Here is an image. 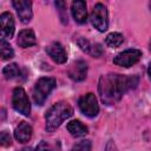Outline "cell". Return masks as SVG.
Here are the masks:
<instances>
[{"mask_svg":"<svg viewBox=\"0 0 151 151\" xmlns=\"http://www.w3.org/2000/svg\"><path fill=\"white\" fill-rule=\"evenodd\" d=\"M73 114L72 106L66 101H59L54 104L50 110L46 112L45 119H46V130L48 132H53L55 129H58L64 120L70 118Z\"/></svg>","mask_w":151,"mask_h":151,"instance_id":"2","label":"cell"},{"mask_svg":"<svg viewBox=\"0 0 151 151\" xmlns=\"http://www.w3.org/2000/svg\"><path fill=\"white\" fill-rule=\"evenodd\" d=\"M106 151H117L116 145H114V143H113L112 140H110V142L107 143V145H106Z\"/></svg>","mask_w":151,"mask_h":151,"instance_id":"24","label":"cell"},{"mask_svg":"<svg viewBox=\"0 0 151 151\" xmlns=\"http://www.w3.org/2000/svg\"><path fill=\"white\" fill-rule=\"evenodd\" d=\"M90 19H91V22H92L93 27L97 28L98 31L104 32V31L107 29V27H109L107 9L103 4L98 2V4L94 5V7L91 12Z\"/></svg>","mask_w":151,"mask_h":151,"instance_id":"5","label":"cell"},{"mask_svg":"<svg viewBox=\"0 0 151 151\" xmlns=\"http://www.w3.org/2000/svg\"><path fill=\"white\" fill-rule=\"evenodd\" d=\"M0 52H1V58L2 60H9L14 57V51L11 47V45L4 39L1 38L0 40Z\"/></svg>","mask_w":151,"mask_h":151,"instance_id":"19","label":"cell"},{"mask_svg":"<svg viewBox=\"0 0 151 151\" xmlns=\"http://www.w3.org/2000/svg\"><path fill=\"white\" fill-rule=\"evenodd\" d=\"M140 57H142V51L137 48H130V50L118 53L113 58V63L122 67H130L134 65L136 63H138Z\"/></svg>","mask_w":151,"mask_h":151,"instance_id":"7","label":"cell"},{"mask_svg":"<svg viewBox=\"0 0 151 151\" xmlns=\"http://www.w3.org/2000/svg\"><path fill=\"white\" fill-rule=\"evenodd\" d=\"M71 12L73 19L78 24H85L87 20V11H86V4L83 0H76L72 2Z\"/></svg>","mask_w":151,"mask_h":151,"instance_id":"12","label":"cell"},{"mask_svg":"<svg viewBox=\"0 0 151 151\" xmlns=\"http://www.w3.org/2000/svg\"><path fill=\"white\" fill-rule=\"evenodd\" d=\"M77 42H78L79 47H80L84 52H86V53H88V54H91V55H93V57H96V58L100 57L101 53H103V48H101V46H100L99 44H91V42H90L87 39H85V38L78 39Z\"/></svg>","mask_w":151,"mask_h":151,"instance_id":"15","label":"cell"},{"mask_svg":"<svg viewBox=\"0 0 151 151\" xmlns=\"http://www.w3.org/2000/svg\"><path fill=\"white\" fill-rule=\"evenodd\" d=\"M91 146L90 140H80L72 146L71 151H91Z\"/></svg>","mask_w":151,"mask_h":151,"instance_id":"20","label":"cell"},{"mask_svg":"<svg viewBox=\"0 0 151 151\" xmlns=\"http://www.w3.org/2000/svg\"><path fill=\"white\" fill-rule=\"evenodd\" d=\"M0 143H1L2 146H9L11 143H12V139H11L9 133H7L6 131H2L0 133Z\"/></svg>","mask_w":151,"mask_h":151,"instance_id":"22","label":"cell"},{"mask_svg":"<svg viewBox=\"0 0 151 151\" xmlns=\"http://www.w3.org/2000/svg\"><path fill=\"white\" fill-rule=\"evenodd\" d=\"M55 6L59 8V12H60V17H61V20L64 24H67V14L65 13V2L64 1H55Z\"/></svg>","mask_w":151,"mask_h":151,"instance_id":"21","label":"cell"},{"mask_svg":"<svg viewBox=\"0 0 151 151\" xmlns=\"http://www.w3.org/2000/svg\"><path fill=\"white\" fill-rule=\"evenodd\" d=\"M35 151H52V149H51V146H50V144H48L47 142L41 140V142L38 144Z\"/></svg>","mask_w":151,"mask_h":151,"instance_id":"23","label":"cell"},{"mask_svg":"<svg viewBox=\"0 0 151 151\" xmlns=\"http://www.w3.org/2000/svg\"><path fill=\"white\" fill-rule=\"evenodd\" d=\"M46 52L52 58V60H54L57 64H64L67 60L66 51L63 47V45L58 41H53L52 44H50L46 47Z\"/></svg>","mask_w":151,"mask_h":151,"instance_id":"9","label":"cell"},{"mask_svg":"<svg viewBox=\"0 0 151 151\" xmlns=\"http://www.w3.org/2000/svg\"><path fill=\"white\" fill-rule=\"evenodd\" d=\"M67 131L73 136V137H83L88 132V129L78 119L71 120L67 124Z\"/></svg>","mask_w":151,"mask_h":151,"instance_id":"16","label":"cell"},{"mask_svg":"<svg viewBox=\"0 0 151 151\" xmlns=\"http://www.w3.org/2000/svg\"><path fill=\"white\" fill-rule=\"evenodd\" d=\"M147 73H149V78H150V80H151V63H150V65H149V68H147Z\"/></svg>","mask_w":151,"mask_h":151,"instance_id":"25","label":"cell"},{"mask_svg":"<svg viewBox=\"0 0 151 151\" xmlns=\"http://www.w3.org/2000/svg\"><path fill=\"white\" fill-rule=\"evenodd\" d=\"M2 74L5 76L6 79H14V78H18L20 76V68L19 66L15 64V63H12V64H8L7 66L4 67L2 70Z\"/></svg>","mask_w":151,"mask_h":151,"instance_id":"18","label":"cell"},{"mask_svg":"<svg viewBox=\"0 0 151 151\" xmlns=\"http://www.w3.org/2000/svg\"><path fill=\"white\" fill-rule=\"evenodd\" d=\"M78 105L81 113H84L86 117L93 118L99 113V105L93 93H86L83 97H80Z\"/></svg>","mask_w":151,"mask_h":151,"instance_id":"6","label":"cell"},{"mask_svg":"<svg viewBox=\"0 0 151 151\" xmlns=\"http://www.w3.org/2000/svg\"><path fill=\"white\" fill-rule=\"evenodd\" d=\"M150 50H151V41H150Z\"/></svg>","mask_w":151,"mask_h":151,"instance_id":"27","label":"cell"},{"mask_svg":"<svg viewBox=\"0 0 151 151\" xmlns=\"http://www.w3.org/2000/svg\"><path fill=\"white\" fill-rule=\"evenodd\" d=\"M21 151H32V149H31V147H26V149H24V150H21Z\"/></svg>","mask_w":151,"mask_h":151,"instance_id":"26","label":"cell"},{"mask_svg":"<svg viewBox=\"0 0 151 151\" xmlns=\"http://www.w3.org/2000/svg\"><path fill=\"white\" fill-rule=\"evenodd\" d=\"M32 126L26 122H21L15 129L14 137L19 143H27L32 137Z\"/></svg>","mask_w":151,"mask_h":151,"instance_id":"13","label":"cell"},{"mask_svg":"<svg viewBox=\"0 0 151 151\" xmlns=\"http://www.w3.org/2000/svg\"><path fill=\"white\" fill-rule=\"evenodd\" d=\"M87 74V64L84 60H77L68 70V76L74 81H83Z\"/></svg>","mask_w":151,"mask_h":151,"instance_id":"10","label":"cell"},{"mask_svg":"<svg viewBox=\"0 0 151 151\" xmlns=\"http://www.w3.org/2000/svg\"><path fill=\"white\" fill-rule=\"evenodd\" d=\"M55 87V80L50 77L40 78L33 88V100L37 105H42L52 90Z\"/></svg>","mask_w":151,"mask_h":151,"instance_id":"3","label":"cell"},{"mask_svg":"<svg viewBox=\"0 0 151 151\" xmlns=\"http://www.w3.org/2000/svg\"><path fill=\"white\" fill-rule=\"evenodd\" d=\"M124 38H123V34L118 33V32H112L110 34L106 35L105 38V44L109 46V47H118L122 45Z\"/></svg>","mask_w":151,"mask_h":151,"instance_id":"17","label":"cell"},{"mask_svg":"<svg viewBox=\"0 0 151 151\" xmlns=\"http://www.w3.org/2000/svg\"><path fill=\"white\" fill-rule=\"evenodd\" d=\"M17 42L22 48H27V47L34 46L37 44V39H35L34 32L32 29H22V31H20L19 34H18Z\"/></svg>","mask_w":151,"mask_h":151,"instance_id":"14","label":"cell"},{"mask_svg":"<svg viewBox=\"0 0 151 151\" xmlns=\"http://www.w3.org/2000/svg\"><path fill=\"white\" fill-rule=\"evenodd\" d=\"M18 17L22 24H27L32 19V2L28 0H14L12 2Z\"/></svg>","mask_w":151,"mask_h":151,"instance_id":"8","label":"cell"},{"mask_svg":"<svg viewBox=\"0 0 151 151\" xmlns=\"http://www.w3.org/2000/svg\"><path fill=\"white\" fill-rule=\"evenodd\" d=\"M0 27L2 38H11L14 33V19L9 12H4L0 15Z\"/></svg>","mask_w":151,"mask_h":151,"instance_id":"11","label":"cell"},{"mask_svg":"<svg viewBox=\"0 0 151 151\" xmlns=\"http://www.w3.org/2000/svg\"><path fill=\"white\" fill-rule=\"evenodd\" d=\"M12 105L13 109L24 114V116H29L31 113V104L28 100V97L22 87H15L13 90V96H12Z\"/></svg>","mask_w":151,"mask_h":151,"instance_id":"4","label":"cell"},{"mask_svg":"<svg viewBox=\"0 0 151 151\" xmlns=\"http://www.w3.org/2000/svg\"><path fill=\"white\" fill-rule=\"evenodd\" d=\"M137 76H122L109 73L101 76L98 84L100 99L106 105H113L120 100L123 94L138 85Z\"/></svg>","mask_w":151,"mask_h":151,"instance_id":"1","label":"cell"}]
</instances>
